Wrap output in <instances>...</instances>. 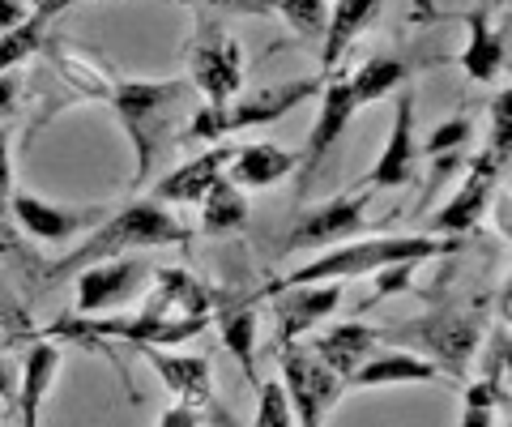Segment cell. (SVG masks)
<instances>
[{
    "label": "cell",
    "instance_id": "obj_1",
    "mask_svg": "<svg viewBox=\"0 0 512 427\" xmlns=\"http://www.w3.org/2000/svg\"><path fill=\"white\" fill-rule=\"evenodd\" d=\"M43 52L56 56V69L64 82H73L90 99H103L120 116L128 141H133V154H137L133 188H146L154 167L184 141L188 120L201 107L192 82L188 77H167V82L120 77L99 56H90L86 47H69V43H43Z\"/></svg>",
    "mask_w": 512,
    "mask_h": 427
},
{
    "label": "cell",
    "instance_id": "obj_2",
    "mask_svg": "<svg viewBox=\"0 0 512 427\" xmlns=\"http://www.w3.org/2000/svg\"><path fill=\"white\" fill-rule=\"evenodd\" d=\"M188 240H192L188 227L167 210V205H158L150 197L128 201L124 210H111L99 227H90L86 240L77 244L69 257L47 265V282H64V278L82 274L86 265L116 261L120 252H133V248H171V244H188Z\"/></svg>",
    "mask_w": 512,
    "mask_h": 427
},
{
    "label": "cell",
    "instance_id": "obj_3",
    "mask_svg": "<svg viewBox=\"0 0 512 427\" xmlns=\"http://www.w3.org/2000/svg\"><path fill=\"white\" fill-rule=\"evenodd\" d=\"M483 329H487V299H470V304H440L427 316H419V321L376 329V338L423 355L440 376L466 381L470 363L478 359V346H483Z\"/></svg>",
    "mask_w": 512,
    "mask_h": 427
},
{
    "label": "cell",
    "instance_id": "obj_4",
    "mask_svg": "<svg viewBox=\"0 0 512 427\" xmlns=\"http://www.w3.org/2000/svg\"><path fill=\"white\" fill-rule=\"evenodd\" d=\"M457 248H461V240H444V235H372V240H350L338 248H325L308 265H299V270H291L286 278L269 282V295L291 291V287H316V282L367 278V274L389 270V265H402V261L423 265L431 257H448V252H457Z\"/></svg>",
    "mask_w": 512,
    "mask_h": 427
},
{
    "label": "cell",
    "instance_id": "obj_5",
    "mask_svg": "<svg viewBox=\"0 0 512 427\" xmlns=\"http://www.w3.org/2000/svg\"><path fill=\"white\" fill-rule=\"evenodd\" d=\"M325 77H299V82H274V86H256V90H239L235 99H227L222 107H197V116L188 120L184 141H222L231 133L244 129H261V124H274L286 112H295L308 99H316ZM180 141V146H184Z\"/></svg>",
    "mask_w": 512,
    "mask_h": 427
},
{
    "label": "cell",
    "instance_id": "obj_6",
    "mask_svg": "<svg viewBox=\"0 0 512 427\" xmlns=\"http://www.w3.org/2000/svg\"><path fill=\"white\" fill-rule=\"evenodd\" d=\"M188 82L205 107H222L244 90V47L227 26L201 13L188 39Z\"/></svg>",
    "mask_w": 512,
    "mask_h": 427
},
{
    "label": "cell",
    "instance_id": "obj_7",
    "mask_svg": "<svg viewBox=\"0 0 512 427\" xmlns=\"http://www.w3.org/2000/svg\"><path fill=\"white\" fill-rule=\"evenodd\" d=\"M278 368H282V393H286V402H291L295 427H320L329 410L338 406L346 385L303 342L278 346Z\"/></svg>",
    "mask_w": 512,
    "mask_h": 427
},
{
    "label": "cell",
    "instance_id": "obj_8",
    "mask_svg": "<svg viewBox=\"0 0 512 427\" xmlns=\"http://www.w3.org/2000/svg\"><path fill=\"white\" fill-rule=\"evenodd\" d=\"M69 334H90V338H120L133 346H175L188 342L205 329V316H180L163 295L150 299L141 316H86L82 325L64 321Z\"/></svg>",
    "mask_w": 512,
    "mask_h": 427
},
{
    "label": "cell",
    "instance_id": "obj_9",
    "mask_svg": "<svg viewBox=\"0 0 512 427\" xmlns=\"http://www.w3.org/2000/svg\"><path fill=\"white\" fill-rule=\"evenodd\" d=\"M367 201L372 193H350V197H333L316 210H303L291 227L282 231V240L274 244L278 257L286 252H325V248H338L359 240V231L367 227Z\"/></svg>",
    "mask_w": 512,
    "mask_h": 427
},
{
    "label": "cell",
    "instance_id": "obj_10",
    "mask_svg": "<svg viewBox=\"0 0 512 427\" xmlns=\"http://www.w3.org/2000/svg\"><path fill=\"white\" fill-rule=\"evenodd\" d=\"M504 167H508V158L491 154V150L478 154L474 163H470V171H466V180H461V188L440 205L436 214L427 218V235L461 240L466 231H474L478 223H483L487 205L495 197V184H500V176H504Z\"/></svg>",
    "mask_w": 512,
    "mask_h": 427
},
{
    "label": "cell",
    "instance_id": "obj_11",
    "mask_svg": "<svg viewBox=\"0 0 512 427\" xmlns=\"http://www.w3.org/2000/svg\"><path fill=\"white\" fill-rule=\"evenodd\" d=\"M73 278H77V312L103 316V312L124 308L128 299H137L146 291V282H154V265L141 257H116V261L86 265Z\"/></svg>",
    "mask_w": 512,
    "mask_h": 427
},
{
    "label": "cell",
    "instance_id": "obj_12",
    "mask_svg": "<svg viewBox=\"0 0 512 427\" xmlns=\"http://www.w3.org/2000/svg\"><path fill=\"white\" fill-rule=\"evenodd\" d=\"M419 133H414V90L402 86L397 90V103H393V129H389V141L384 150L376 154L372 171L359 180L363 193H376V188H402L414 180L419 171Z\"/></svg>",
    "mask_w": 512,
    "mask_h": 427
},
{
    "label": "cell",
    "instance_id": "obj_13",
    "mask_svg": "<svg viewBox=\"0 0 512 427\" xmlns=\"http://www.w3.org/2000/svg\"><path fill=\"white\" fill-rule=\"evenodd\" d=\"M9 210H13V218H18V227L26 235L47 240V244L73 240V235L99 227L111 214V210H103V205H56V201L30 197V193H9Z\"/></svg>",
    "mask_w": 512,
    "mask_h": 427
},
{
    "label": "cell",
    "instance_id": "obj_14",
    "mask_svg": "<svg viewBox=\"0 0 512 427\" xmlns=\"http://www.w3.org/2000/svg\"><path fill=\"white\" fill-rule=\"evenodd\" d=\"M359 94L355 86H350V77H333L329 86H320V112L312 120V129H308V141H303V154H299V163H303V180H312V171L320 167V158L329 154V146L346 133V124L359 116Z\"/></svg>",
    "mask_w": 512,
    "mask_h": 427
},
{
    "label": "cell",
    "instance_id": "obj_15",
    "mask_svg": "<svg viewBox=\"0 0 512 427\" xmlns=\"http://www.w3.org/2000/svg\"><path fill=\"white\" fill-rule=\"evenodd\" d=\"M342 304V282H316V287H291L274 291V316H278V346L299 342L308 329H316L325 316Z\"/></svg>",
    "mask_w": 512,
    "mask_h": 427
},
{
    "label": "cell",
    "instance_id": "obj_16",
    "mask_svg": "<svg viewBox=\"0 0 512 427\" xmlns=\"http://www.w3.org/2000/svg\"><path fill=\"white\" fill-rule=\"evenodd\" d=\"M141 359L163 376V385L180 398V406L205 410L214 398V376H210V359L205 355H175L167 346H137Z\"/></svg>",
    "mask_w": 512,
    "mask_h": 427
},
{
    "label": "cell",
    "instance_id": "obj_17",
    "mask_svg": "<svg viewBox=\"0 0 512 427\" xmlns=\"http://www.w3.org/2000/svg\"><path fill=\"white\" fill-rule=\"evenodd\" d=\"M227 163H231V146L222 141V146H210L205 154H197L192 163H184V167H175L171 176H163L154 184V193H150V201H158V205H201V197L210 193V188L227 176Z\"/></svg>",
    "mask_w": 512,
    "mask_h": 427
},
{
    "label": "cell",
    "instance_id": "obj_18",
    "mask_svg": "<svg viewBox=\"0 0 512 427\" xmlns=\"http://www.w3.org/2000/svg\"><path fill=\"white\" fill-rule=\"evenodd\" d=\"M461 22H466V30H470L466 52H461V73L478 86H491L508 65V30L491 26L487 9H470Z\"/></svg>",
    "mask_w": 512,
    "mask_h": 427
},
{
    "label": "cell",
    "instance_id": "obj_19",
    "mask_svg": "<svg viewBox=\"0 0 512 427\" xmlns=\"http://www.w3.org/2000/svg\"><path fill=\"white\" fill-rule=\"evenodd\" d=\"M295 167H299V154L274 146V141H252V146L231 150L227 180L239 193H261V188H274L278 180H286Z\"/></svg>",
    "mask_w": 512,
    "mask_h": 427
},
{
    "label": "cell",
    "instance_id": "obj_20",
    "mask_svg": "<svg viewBox=\"0 0 512 427\" xmlns=\"http://www.w3.org/2000/svg\"><path fill=\"white\" fill-rule=\"evenodd\" d=\"M440 381V372L431 368L423 355L414 351H402V346H389V351H376L367 355L355 376L346 381V389H380V385H431Z\"/></svg>",
    "mask_w": 512,
    "mask_h": 427
},
{
    "label": "cell",
    "instance_id": "obj_21",
    "mask_svg": "<svg viewBox=\"0 0 512 427\" xmlns=\"http://www.w3.org/2000/svg\"><path fill=\"white\" fill-rule=\"evenodd\" d=\"M60 376V346L52 342H35L22 359V372H18V398H13V410H18V423L22 427H39L43 415V402L52 393Z\"/></svg>",
    "mask_w": 512,
    "mask_h": 427
},
{
    "label": "cell",
    "instance_id": "obj_22",
    "mask_svg": "<svg viewBox=\"0 0 512 427\" xmlns=\"http://www.w3.org/2000/svg\"><path fill=\"white\" fill-rule=\"evenodd\" d=\"M384 0H333L329 5V22L320 35V73H333L338 60L350 52V43H359V35L376 22Z\"/></svg>",
    "mask_w": 512,
    "mask_h": 427
},
{
    "label": "cell",
    "instance_id": "obj_23",
    "mask_svg": "<svg viewBox=\"0 0 512 427\" xmlns=\"http://www.w3.org/2000/svg\"><path fill=\"white\" fill-rule=\"evenodd\" d=\"M380 346V338H376V329L372 325H363V321H346V325H333L329 334H320L308 351L325 363V368L338 376V381L346 385L350 376H355V368L359 363L372 355Z\"/></svg>",
    "mask_w": 512,
    "mask_h": 427
},
{
    "label": "cell",
    "instance_id": "obj_24",
    "mask_svg": "<svg viewBox=\"0 0 512 427\" xmlns=\"http://www.w3.org/2000/svg\"><path fill=\"white\" fill-rule=\"evenodd\" d=\"M52 0H43V5L30 13L26 22H18L13 30H0V77L5 73H18L22 65L35 52H43V43H47V26H52Z\"/></svg>",
    "mask_w": 512,
    "mask_h": 427
},
{
    "label": "cell",
    "instance_id": "obj_25",
    "mask_svg": "<svg viewBox=\"0 0 512 427\" xmlns=\"http://www.w3.org/2000/svg\"><path fill=\"white\" fill-rule=\"evenodd\" d=\"M350 86H355L359 103H376V99H389L393 90H402L410 82V60L406 56H372L363 60L355 73H346Z\"/></svg>",
    "mask_w": 512,
    "mask_h": 427
},
{
    "label": "cell",
    "instance_id": "obj_26",
    "mask_svg": "<svg viewBox=\"0 0 512 427\" xmlns=\"http://www.w3.org/2000/svg\"><path fill=\"white\" fill-rule=\"evenodd\" d=\"M248 223V197L222 176L210 193L201 197V231L205 235H227Z\"/></svg>",
    "mask_w": 512,
    "mask_h": 427
},
{
    "label": "cell",
    "instance_id": "obj_27",
    "mask_svg": "<svg viewBox=\"0 0 512 427\" xmlns=\"http://www.w3.org/2000/svg\"><path fill=\"white\" fill-rule=\"evenodd\" d=\"M218 329H222V346L239 359V368H244V376L252 385H261L256 381V308L252 304H235V308H222L218 316Z\"/></svg>",
    "mask_w": 512,
    "mask_h": 427
},
{
    "label": "cell",
    "instance_id": "obj_28",
    "mask_svg": "<svg viewBox=\"0 0 512 427\" xmlns=\"http://www.w3.org/2000/svg\"><path fill=\"white\" fill-rule=\"evenodd\" d=\"M495 410H508L504 381L478 376L466 385V402H461V423L457 427H495Z\"/></svg>",
    "mask_w": 512,
    "mask_h": 427
},
{
    "label": "cell",
    "instance_id": "obj_29",
    "mask_svg": "<svg viewBox=\"0 0 512 427\" xmlns=\"http://www.w3.org/2000/svg\"><path fill=\"white\" fill-rule=\"evenodd\" d=\"M274 13L295 30L299 39H320V35H325V22H329V5H325V0H278Z\"/></svg>",
    "mask_w": 512,
    "mask_h": 427
},
{
    "label": "cell",
    "instance_id": "obj_30",
    "mask_svg": "<svg viewBox=\"0 0 512 427\" xmlns=\"http://www.w3.org/2000/svg\"><path fill=\"white\" fill-rule=\"evenodd\" d=\"M261 398H256V419L252 427H295V415H291V402L282 393V381H261Z\"/></svg>",
    "mask_w": 512,
    "mask_h": 427
},
{
    "label": "cell",
    "instance_id": "obj_31",
    "mask_svg": "<svg viewBox=\"0 0 512 427\" xmlns=\"http://www.w3.org/2000/svg\"><path fill=\"white\" fill-rule=\"evenodd\" d=\"M474 137V124L466 116H453V120H444L436 133L427 137V146H419V154L427 158H444V154H461V146Z\"/></svg>",
    "mask_w": 512,
    "mask_h": 427
},
{
    "label": "cell",
    "instance_id": "obj_32",
    "mask_svg": "<svg viewBox=\"0 0 512 427\" xmlns=\"http://www.w3.org/2000/svg\"><path fill=\"white\" fill-rule=\"evenodd\" d=\"M210 18H269L278 0H188Z\"/></svg>",
    "mask_w": 512,
    "mask_h": 427
},
{
    "label": "cell",
    "instance_id": "obj_33",
    "mask_svg": "<svg viewBox=\"0 0 512 427\" xmlns=\"http://www.w3.org/2000/svg\"><path fill=\"white\" fill-rule=\"evenodd\" d=\"M414 270H419V265H414V261L389 265V270H376V291L367 295V304H380V299H389V295H402V291H410Z\"/></svg>",
    "mask_w": 512,
    "mask_h": 427
},
{
    "label": "cell",
    "instance_id": "obj_34",
    "mask_svg": "<svg viewBox=\"0 0 512 427\" xmlns=\"http://www.w3.org/2000/svg\"><path fill=\"white\" fill-rule=\"evenodd\" d=\"M9 141H13V124H0V193H13V154H9Z\"/></svg>",
    "mask_w": 512,
    "mask_h": 427
},
{
    "label": "cell",
    "instance_id": "obj_35",
    "mask_svg": "<svg viewBox=\"0 0 512 427\" xmlns=\"http://www.w3.org/2000/svg\"><path fill=\"white\" fill-rule=\"evenodd\" d=\"M201 423H205V415H201V410L180 406V402H175V406H167V410H163V419H158V427H201Z\"/></svg>",
    "mask_w": 512,
    "mask_h": 427
},
{
    "label": "cell",
    "instance_id": "obj_36",
    "mask_svg": "<svg viewBox=\"0 0 512 427\" xmlns=\"http://www.w3.org/2000/svg\"><path fill=\"white\" fill-rule=\"evenodd\" d=\"M30 18V5L26 0H0V30H13L18 22Z\"/></svg>",
    "mask_w": 512,
    "mask_h": 427
},
{
    "label": "cell",
    "instance_id": "obj_37",
    "mask_svg": "<svg viewBox=\"0 0 512 427\" xmlns=\"http://www.w3.org/2000/svg\"><path fill=\"white\" fill-rule=\"evenodd\" d=\"M18 398V368H13V359L0 355V402H9Z\"/></svg>",
    "mask_w": 512,
    "mask_h": 427
},
{
    "label": "cell",
    "instance_id": "obj_38",
    "mask_svg": "<svg viewBox=\"0 0 512 427\" xmlns=\"http://www.w3.org/2000/svg\"><path fill=\"white\" fill-rule=\"evenodd\" d=\"M13 99H18V73H5L0 77V116L13 107Z\"/></svg>",
    "mask_w": 512,
    "mask_h": 427
},
{
    "label": "cell",
    "instance_id": "obj_39",
    "mask_svg": "<svg viewBox=\"0 0 512 427\" xmlns=\"http://www.w3.org/2000/svg\"><path fill=\"white\" fill-rule=\"evenodd\" d=\"M73 5H90V0H52V9H73ZM171 5H188V0H171Z\"/></svg>",
    "mask_w": 512,
    "mask_h": 427
},
{
    "label": "cell",
    "instance_id": "obj_40",
    "mask_svg": "<svg viewBox=\"0 0 512 427\" xmlns=\"http://www.w3.org/2000/svg\"><path fill=\"white\" fill-rule=\"evenodd\" d=\"M500 5H504V0H500Z\"/></svg>",
    "mask_w": 512,
    "mask_h": 427
}]
</instances>
